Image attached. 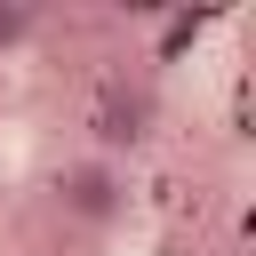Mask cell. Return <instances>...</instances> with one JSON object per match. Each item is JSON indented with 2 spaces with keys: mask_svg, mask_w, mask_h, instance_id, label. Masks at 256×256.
Returning <instances> with one entry per match:
<instances>
[{
  "mask_svg": "<svg viewBox=\"0 0 256 256\" xmlns=\"http://www.w3.org/2000/svg\"><path fill=\"white\" fill-rule=\"evenodd\" d=\"M152 120H160V96H152V80H128V72H112V80L96 88V112H88V128H96V160H120V152H136V144L152 136Z\"/></svg>",
  "mask_w": 256,
  "mask_h": 256,
  "instance_id": "1",
  "label": "cell"
},
{
  "mask_svg": "<svg viewBox=\"0 0 256 256\" xmlns=\"http://www.w3.org/2000/svg\"><path fill=\"white\" fill-rule=\"evenodd\" d=\"M56 208L72 216V224H112L120 208H128V176H120V160H64L56 168Z\"/></svg>",
  "mask_w": 256,
  "mask_h": 256,
  "instance_id": "2",
  "label": "cell"
},
{
  "mask_svg": "<svg viewBox=\"0 0 256 256\" xmlns=\"http://www.w3.org/2000/svg\"><path fill=\"white\" fill-rule=\"evenodd\" d=\"M192 40H200V8H176V16H168V32H160V64H168V56H184Z\"/></svg>",
  "mask_w": 256,
  "mask_h": 256,
  "instance_id": "3",
  "label": "cell"
},
{
  "mask_svg": "<svg viewBox=\"0 0 256 256\" xmlns=\"http://www.w3.org/2000/svg\"><path fill=\"white\" fill-rule=\"evenodd\" d=\"M32 32H40V16H32L24 0H0V48H24Z\"/></svg>",
  "mask_w": 256,
  "mask_h": 256,
  "instance_id": "4",
  "label": "cell"
}]
</instances>
